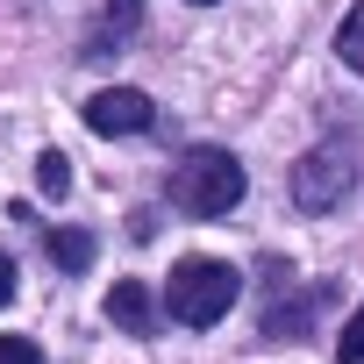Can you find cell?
Here are the masks:
<instances>
[{
	"label": "cell",
	"instance_id": "cell-1",
	"mask_svg": "<svg viewBox=\"0 0 364 364\" xmlns=\"http://www.w3.org/2000/svg\"><path fill=\"white\" fill-rule=\"evenodd\" d=\"M243 186H250V178H243V164L229 157V150H186V157H178L171 164V208L178 215H193V222H215V215H229L236 200H243Z\"/></svg>",
	"mask_w": 364,
	"mask_h": 364
},
{
	"label": "cell",
	"instance_id": "cell-2",
	"mask_svg": "<svg viewBox=\"0 0 364 364\" xmlns=\"http://www.w3.org/2000/svg\"><path fill=\"white\" fill-rule=\"evenodd\" d=\"M236 293H243V279L222 257H178V272L164 279V314L178 328H215L236 307Z\"/></svg>",
	"mask_w": 364,
	"mask_h": 364
},
{
	"label": "cell",
	"instance_id": "cell-3",
	"mask_svg": "<svg viewBox=\"0 0 364 364\" xmlns=\"http://www.w3.org/2000/svg\"><path fill=\"white\" fill-rule=\"evenodd\" d=\"M357 150L350 143H321V150H307L300 164H293V200L307 208V215H328V208H343L350 200V186H357Z\"/></svg>",
	"mask_w": 364,
	"mask_h": 364
},
{
	"label": "cell",
	"instance_id": "cell-4",
	"mask_svg": "<svg viewBox=\"0 0 364 364\" xmlns=\"http://www.w3.org/2000/svg\"><path fill=\"white\" fill-rule=\"evenodd\" d=\"M150 122H157V100L136 86H107L86 100V129H100V136H143Z\"/></svg>",
	"mask_w": 364,
	"mask_h": 364
},
{
	"label": "cell",
	"instance_id": "cell-5",
	"mask_svg": "<svg viewBox=\"0 0 364 364\" xmlns=\"http://www.w3.org/2000/svg\"><path fill=\"white\" fill-rule=\"evenodd\" d=\"M136 29H143V0H107V8H100V22L86 29V58H93V65L122 58V50L136 43Z\"/></svg>",
	"mask_w": 364,
	"mask_h": 364
},
{
	"label": "cell",
	"instance_id": "cell-6",
	"mask_svg": "<svg viewBox=\"0 0 364 364\" xmlns=\"http://www.w3.org/2000/svg\"><path fill=\"white\" fill-rule=\"evenodd\" d=\"M328 300H336V286H307V293H293L286 307H272V314H264V336H272V343L307 336V328H314V314H321Z\"/></svg>",
	"mask_w": 364,
	"mask_h": 364
},
{
	"label": "cell",
	"instance_id": "cell-7",
	"mask_svg": "<svg viewBox=\"0 0 364 364\" xmlns=\"http://www.w3.org/2000/svg\"><path fill=\"white\" fill-rule=\"evenodd\" d=\"M107 321L129 328V336H150V328H157V300H150V286H143V279H122V286L107 293Z\"/></svg>",
	"mask_w": 364,
	"mask_h": 364
},
{
	"label": "cell",
	"instance_id": "cell-8",
	"mask_svg": "<svg viewBox=\"0 0 364 364\" xmlns=\"http://www.w3.org/2000/svg\"><path fill=\"white\" fill-rule=\"evenodd\" d=\"M43 250H50L58 272H86V264H93V236H86V229H50Z\"/></svg>",
	"mask_w": 364,
	"mask_h": 364
},
{
	"label": "cell",
	"instance_id": "cell-9",
	"mask_svg": "<svg viewBox=\"0 0 364 364\" xmlns=\"http://www.w3.org/2000/svg\"><path fill=\"white\" fill-rule=\"evenodd\" d=\"M36 186H43L50 200L72 193V157H65V150H43V157H36Z\"/></svg>",
	"mask_w": 364,
	"mask_h": 364
},
{
	"label": "cell",
	"instance_id": "cell-10",
	"mask_svg": "<svg viewBox=\"0 0 364 364\" xmlns=\"http://www.w3.org/2000/svg\"><path fill=\"white\" fill-rule=\"evenodd\" d=\"M336 50H343V65H350V72H364V0L343 15V29H336Z\"/></svg>",
	"mask_w": 364,
	"mask_h": 364
},
{
	"label": "cell",
	"instance_id": "cell-11",
	"mask_svg": "<svg viewBox=\"0 0 364 364\" xmlns=\"http://www.w3.org/2000/svg\"><path fill=\"white\" fill-rule=\"evenodd\" d=\"M336 364H364V307L350 314V328H343V343H336Z\"/></svg>",
	"mask_w": 364,
	"mask_h": 364
},
{
	"label": "cell",
	"instance_id": "cell-12",
	"mask_svg": "<svg viewBox=\"0 0 364 364\" xmlns=\"http://www.w3.org/2000/svg\"><path fill=\"white\" fill-rule=\"evenodd\" d=\"M0 364H43V350L29 336H0Z\"/></svg>",
	"mask_w": 364,
	"mask_h": 364
},
{
	"label": "cell",
	"instance_id": "cell-13",
	"mask_svg": "<svg viewBox=\"0 0 364 364\" xmlns=\"http://www.w3.org/2000/svg\"><path fill=\"white\" fill-rule=\"evenodd\" d=\"M129 236H136V243H150V236H157V215H150V208H143V215H129Z\"/></svg>",
	"mask_w": 364,
	"mask_h": 364
},
{
	"label": "cell",
	"instance_id": "cell-14",
	"mask_svg": "<svg viewBox=\"0 0 364 364\" xmlns=\"http://www.w3.org/2000/svg\"><path fill=\"white\" fill-rule=\"evenodd\" d=\"M8 300H15V257L0 250V307H8Z\"/></svg>",
	"mask_w": 364,
	"mask_h": 364
},
{
	"label": "cell",
	"instance_id": "cell-15",
	"mask_svg": "<svg viewBox=\"0 0 364 364\" xmlns=\"http://www.w3.org/2000/svg\"><path fill=\"white\" fill-rule=\"evenodd\" d=\"M193 8H215V0H193Z\"/></svg>",
	"mask_w": 364,
	"mask_h": 364
}]
</instances>
